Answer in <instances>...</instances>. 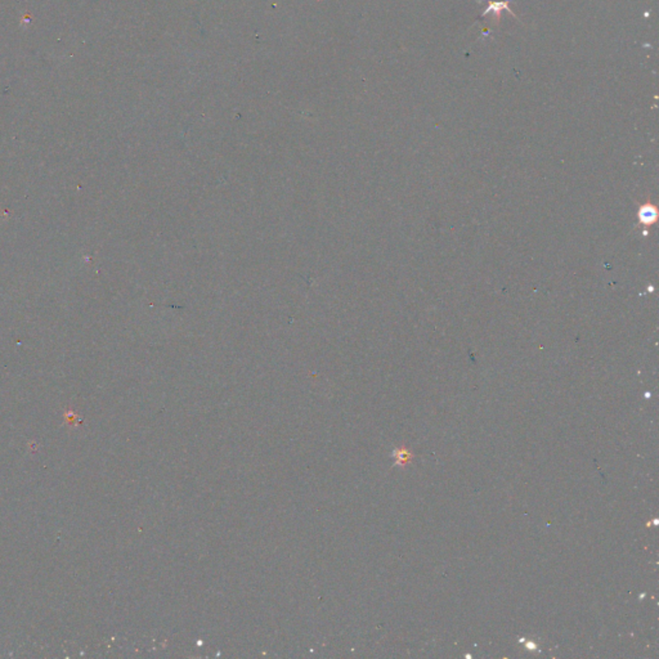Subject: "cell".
Returning <instances> with one entry per match:
<instances>
[{
    "instance_id": "obj_1",
    "label": "cell",
    "mask_w": 659,
    "mask_h": 659,
    "mask_svg": "<svg viewBox=\"0 0 659 659\" xmlns=\"http://www.w3.org/2000/svg\"><path fill=\"white\" fill-rule=\"evenodd\" d=\"M509 3H510V0H490V5H488V7H487V9L483 12L482 17L487 16V14H490V13H493V14H494V17H496L497 22H498V21L501 20V16H502L503 10H507L509 13H511L513 16H515V13H514L513 10L509 8Z\"/></svg>"
},
{
    "instance_id": "obj_2",
    "label": "cell",
    "mask_w": 659,
    "mask_h": 659,
    "mask_svg": "<svg viewBox=\"0 0 659 659\" xmlns=\"http://www.w3.org/2000/svg\"><path fill=\"white\" fill-rule=\"evenodd\" d=\"M393 456L398 457V461H396V463H398V465H400V462H406L407 460L410 459L411 453L408 452V451H406V450H396V451H394Z\"/></svg>"
}]
</instances>
